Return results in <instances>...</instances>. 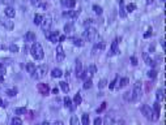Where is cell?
I'll return each mask as SVG.
<instances>
[{
	"label": "cell",
	"mask_w": 166,
	"mask_h": 125,
	"mask_svg": "<svg viewBox=\"0 0 166 125\" xmlns=\"http://www.w3.org/2000/svg\"><path fill=\"white\" fill-rule=\"evenodd\" d=\"M30 53L33 55V57L35 59V60H41V59H43V55H44V52H43V47L41 46V43H33V46H32V48H30Z\"/></svg>",
	"instance_id": "1"
},
{
	"label": "cell",
	"mask_w": 166,
	"mask_h": 125,
	"mask_svg": "<svg viewBox=\"0 0 166 125\" xmlns=\"http://www.w3.org/2000/svg\"><path fill=\"white\" fill-rule=\"evenodd\" d=\"M46 73H47V65H39V67H35L34 72L32 73V77L39 80V78L44 77V74H46Z\"/></svg>",
	"instance_id": "2"
},
{
	"label": "cell",
	"mask_w": 166,
	"mask_h": 125,
	"mask_svg": "<svg viewBox=\"0 0 166 125\" xmlns=\"http://www.w3.org/2000/svg\"><path fill=\"white\" fill-rule=\"evenodd\" d=\"M131 92H132L133 100H139V99L141 98V95H143V89H141V82H140V81H137L136 83H135L133 90H132Z\"/></svg>",
	"instance_id": "3"
},
{
	"label": "cell",
	"mask_w": 166,
	"mask_h": 125,
	"mask_svg": "<svg viewBox=\"0 0 166 125\" xmlns=\"http://www.w3.org/2000/svg\"><path fill=\"white\" fill-rule=\"evenodd\" d=\"M84 37H85V39L88 42H94L97 39V37H98V33H97V30L94 27H89L84 33Z\"/></svg>",
	"instance_id": "4"
},
{
	"label": "cell",
	"mask_w": 166,
	"mask_h": 125,
	"mask_svg": "<svg viewBox=\"0 0 166 125\" xmlns=\"http://www.w3.org/2000/svg\"><path fill=\"white\" fill-rule=\"evenodd\" d=\"M51 23H52V18H51V16L50 14H46V16H43V20L41 22V26L44 31H49L50 27H51Z\"/></svg>",
	"instance_id": "5"
},
{
	"label": "cell",
	"mask_w": 166,
	"mask_h": 125,
	"mask_svg": "<svg viewBox=\"0 0 166 125\" xmlns=\"http://www.w3.org/2000/svg\"><path fill=\"white\" fill-rule=\"evenodd\" d=\"M153 113H152V121H157L158 117H160V111H161V107L160 104H158V102H156V103L153 104Z\"/></svg>",
	"instance_id": "6"
},
{
	"label": "cell",
	"mask_w": 166,
	"mask_h": 125,
	"mask_svg": "<svg viewBox=\"0 0 166 125\" xmlns=\"http://www.w3.org/2000/svg\"><path fill=\"white\" fill-rule=\"evenodd\" d=\"M115 121V115L114 111H110L106 116H105V120H103V125H112Z\"/></svg>",
	"instance_id": "7"
},
{
	"label": "cell",
	"mask_w": 166,
	"mask_h": 125,
	"mask_svg": "<svg viewBox=\"0 0 166 125\" xmlns=\"http://www.w3.org/2000/svg\"><path fill=\"white\" fill-rule=\"evenodd\" d=\"M75 73H76V77L77 78H82L84 76V69H82V62L80 59L76 60V70H75Z\"/></svg>",
	"instance_id": "8"
},
{
	"label": "cell",
	"mask_w": 166,
	"mask_h": 125,
	"mask_svg": "<svg viewBox=\"0 0 166 125\" xmlns=\"http://www.w3.org/2000/svg\"><path fill=\"white\" fill-rule=\"evenodd\" d=\"M140 111H141L143 115L147 117V119L152 120V113H153V111H152V108H150V107H148V106H141Z\"/></svg>",
	"instance_id": "9"
},
{
	"label": "cell",
	"mask_w": 166,
	"mask_h": 125,
	"mask_svg": "<svg viewBox=\"0 0 166 125\" xmlns=\"http://www.w3.org/2000/svg\"><path fill=\"white\" fill-rule=\"evenodd\" d=\"M37 89H38V91L42 94V95H49V92H50V89H49V86L46 83H38Z\"/></svg>",
	"instance_id": "10"
},
{
	"label": "cell",
	"mask_w": 166,
	"mask_h": 125,
	"mask_svg": "<svg viewBox=\"0 0 166 125\" xmlns=\"http://www.w3.org/2000/svg\"><path fill=\"white\" fill-rule=\"evenodd\" d=\"M46 35H47V38L50 39V41L52 42V43H56V42H59V31H52V33L50 34L49 31H46Z\"/></svg>",
	"instance_id": "11"
},
{
	"label": "cell",
	"mask_w": 166,
	"mask_h": 125,
	"mask_svg": "<svg viewBox=\"0 0 166 125\" xmlns=\"http://www.w3.org/2000/svg\"><path fill=\"white\" fill-rule=\"evenodd\" d=\"M65 57V55H64V50H63V47L62 46H58V48H56V60L58 61H63Z\"/></svg>",
	"instance_id": "12"
},
{
	"label": "cell",
	"mask_w": 166,
	"mask_h": 125,
	"mask_svg": "<svg viewBox=\"0 0 166 125\" xmlns=\"http://www.w3.org/2000/svg\"><path fill=\"white\" fill-rule=\"evenodd\" d=\"M0 23H2L5 29H8V30H12L14 27V23L11 20H0Z\"/></svg>",
	"instance_id": "13"
},
{
	"label": "cell",
	"mask_w": 166,
	"mask_h": 125,
	"mask_svg": "<svg viewBox=\"0 0 166 125\" xmlns=\"http://www.w3.org/2000/svg\"><path fill=\"white\" fill-rule=\"evenodd\" d=\"M119 16L122 18H124L127 16V12H126V7H124V3L123 0H119Z\"/></svg>",
	"instance_id": "14"
},
{
	"label": "cell",
	"mask_w": 166,
	"mask_h": 125,
	"mask_svg": "<svg viewBox=\"0 0 166 125\" xmlns=\"http://www.w3.org/2000/svg\"><path fill=\"white\" fill-rule=\"evenodd\" d=\"M4 13H5V16H7L8 18H13L14 16H16V12H14V9H13L12 7H7L5 11H4Z\"/></svg>",
	"instance_id": "15"
},
{
	"label": "cell",
	"mask_w": 166,
	"mask_h": 125,
	"mask_svg": "<svg viewBox=\"0 0 166 125\" xmlns=\"http://www.w3.org/2000/svg\"><path fill=\"white\" fill-rule=\"evenodd\" d=\"M116 53H119V48H118V41L115 39V41L111 43V51H110V55H116Z\"/></svg>",
	"instance_id": "16"
},
{
	"label": "cell",
	"mask_w": 166,
	"mask_h": 125,
	"mask_svg": "<svg viewBox=\"0 0 166 125\" xmlns=\"http://www.w3.org/2000/svg\"><path fill=\"white\" fill-rule=\"evenodd\" d=\"M62 76H63V70L59 69V68H55V69L51 72V77H52V78H60Z\"/></svg>",
	"instance_id": "17"
},
{
	"label": "cell",
	"mask_w": 166,
	"mask_h": 125,
	"mask_svg": "<svg viewBox=\"0 0 166 125\" xmlns=\"http://www.w3.org/2000/svg\"><path fill=\"white\" fill-rule=\"evenodd\" d=\"M35 41V34L33 31H28L25 34V42H34Z\"/></svg>",
	"instance_id": "18"
},
{
	"label": "cell",
	"mask_w": 166,
	"mask_h": 125,
	"mask_svg": "<svg viewBox=\"0 0 166 125\" xmlns=\"http://www.w3.org/2000/svg\"><path fill=\"white\" fill-rule=\"evenodd\" d=\"M143 57H144V60H145V62H147V64H148V65H150V67H153V68L156 67V61H154V60H152V59H150V57L148 56V55H147L145 52H144V53H143Z\"/></svg>",
	"instance_id": "19"
},
{
	"label": "cell",
	"mask_w": 166,
	"mask_h": 125,
	"mask_svg": "<svg viewBox=\"0 0 166 125\" xmlns=\"http://www.w3.org/2000/svg\"><path fill=\"white\" fill-rule=\"evenodd\" d=\"M62 4L67 8H73L76 5V0H62Z\"/></svg>",
	"instance_id": "20"
},
{
	"label": "cell",
	"mask_w": 166,
	"mask_h": 125,
	"mask_svg": "<svg viewBox=\"0 0 166 125\" xmlns=\"http://www.w3.org/2000/svg\"><path fill=\"white\" fill-rule=\"evenodd\" d=\"M64 106H65L67 108H69L71 111H72V109L75 108V107L72 106V100H71V99H69L68 97H65V98H64Z\"/></svg>",
	"instance_id": "21"
},
{
	"label": "cell",
	"mask_w": 166,
	"mask_h": 125,
	"mask_svg": "<svg viewBox=\"0 0 166 125\" xmlns=\"http://www.w3.org/2000/svg\"><path fill=\"white\" fill-rule=\"evenodd\" d=\"M72 29H73V22H72V21L67 22L65 25H64V31H65V33H69V31H72Z\"/></svg>",
	"instance_id": "22"
},
{
	"label": "cell",
	"mask_w": 166,
	"mask_h": 125,
	"mask_svg": "<svg viewBox=\"0 0 166 125\" xmlns=\"http://www.w3.org/2000/svg\"><path fill=\"white\" fill-rule=\"evenodd\" d=\"M63 16L64 17H71V18H75L77 16V12L75 11H71V12H63Z\"/></svg>",
	"instance_id": "23"
},
{
	"label": "cell",
	"mask_w": 166,
	"mask_h": 125,
	"mask_svg": "<svg viewBox=\"0 0 166 125\" xmlns=\"http://www.w3.org/2000/svg\"><path fill=\"white\" fill-rule=\"evenodd\" d=\"M156 98H157V102H161V100H163V90H162V89L157 90Z\"/></svg>",
	"instance_id": "24"
},
{
	"label": "cell",
	"mask_w": 166,
	"mask_h": 125,
	"mask_svg": "<svg viewBox=\"0 0 166 125\" xmlns=\"http://www.w3.org/2000/svg\"><path fill=\"white\" fill-rule=\"evenodd\" d=\"M81 122H82V125H89V115L88 113H82Z\"/></svg>",
	"instance_id": "25"
},
{
	"label": "cell",
	"mask_w": 166,
	"mask_h": 125,
	"mask_svg": "<svg viewBox=\"0 0 166 125\" xmlns=\"http://www.w3.org/2000/svg\"><path fill=\"white\" fill-rule=\"evenodd\" d=\"M81 102H82V98H81V95H80V94H76V95H75V99H73V103H75V106H79V104H81Z\"/></svg>",
	"instance_id": "26"
},
{
	"label": "cell",
	"mask_w": 166,
	"mask_h": 125,
	"mask_svg": "<svg viewBox=\"0 0 166 125\" xmlns=\"http://www.w3.org/2000/svg\"><path fill=\"white\" fill-rule=\"evenodd\" d=\"M42 20H43V16H42V14H35V17H34V23H35V25H41Z\"/></svg>",
	"instance_id": "27"
},
{
	"label": "cell",
	"mask_w": 166,
	"mask_h": 125,
	"mask_svg": "<svg viewBox=\"0 0 166 125\" xmlns=\"http://www.w3.org/2000/svg\"><path fill=\"white\" fill-rule=\"evenodd\" d=\"M11 125H22V120L20 117H13L11 121Z\"/></svg>",
	"instance_id": "28"
},
{
	"label": "cell",
	"mask_w": 166,
	"mask_h": 125,
	"mask_svg": "<svg viewBox=\"0 0 166 125\" xmlns=\"http://www.w3.org/2000/svg\"><path fill=\"white\" fill-rule=\"evenodd\" d=\"M26 69H28V72L32 74L34 72V69H35V65L33 64V62H28V64H26Z\"/></svg>",
	"instance_id": "29"
},
{
	"label": "cell",
	"mask_w": 166,
	"mask_h": 125,
	"mask_svg": "<svg viewBox=\"0 0 166 125\" xmlns=\"http://www.w3.org/2000/svg\"><path fill=\"white\" fill-rule=\"evenodd\" d=\"M59 85H60V89H62L64 92H68L69 91V86L67 85V82H60Z\"/></svg>",
	"instance_id": "30"
},
{
	"label": "cell",
	"mask_w": 166,
	"mask_h": 125,
	"mask_svg": "<svg viewBox=\"0 0 166 125\" xmlns=\"http://www.w3.org/2000/svg\"><path fill=\"white\" fill-rule=\"evenodd\" d=\"M103 43H98V44H96L94 47H93V53H96V52H98L100 50H103Z\"/></svg>",
	"instance_id": "31"
},
{
	"label": "cell",
	"mask_w": 166,
	"mask_h": 125,
	"mask_svg": "<svg viewBox=\"0 0 166 125\" xmlns=\"http://www.w3.org/2000/svg\"><path fill=\"white\" fill-rule=\"evenodd\" d=\"M123 99H124V100H127V102L133 100V98H132V92H131V91H130V92H126L124 95H123Z\"/></svg>",
	"instance_id": "32"
},
{
	"label": "cell",
	"mask_w": 166,
	"mask_h": 125,
	"mask_svg": "<svg viewBox=\"0 0 166 125\" xmlns=\"http://www.w3.org/2000/svg\"><path fill=\"white\" fill-rule=\"evenodd\" d=\"M93 11L97 13V14H102V12H103V9H102V8L100 7V5H93Z\"/></svg>",
	"instance_id": "33"
},
{
	"label": "cell",
	"mask_w": 166,
	"mask_h": 125,
	"mask_svg": "<svg viewBox=\"0 0 166 125\" xmlns=\"http://www.w3.org/2000/svg\"><path fill=\"white\" fill-rule=\"evenodd\" d=\"M127 85H128V78H127V77H123L122 80H120L119 86H120V87H124V86H127Z\"/></svg>",
	"instance_id": "34"
},
{
	"label": "cell",
	"mask_w": 166,
	"mask_h": 125,
	"mask_svg": "<svg viewBox=\"0 0 166 125\" xmlns=\"http://www.w3.org/2000/svg\"><path fill=\"white\" fill-rule=\"evenodd\" d=\"M135 9H136V5H135L133 3H131V4H127L126 11H128V12H133Z\"/></svg>",
	"instance_id": "35"
},
{
	"label": "cell",
	"mask_w": 166,
	"mask_h": 125,
	"mask_svg": "<svg viewBox=\"0 0 166 125\" xmlns=\"http://www.w3.org/2000/svg\"><path fill=\"white\" fill-rule=\"evenodd\" d=\"M7 94H8L9 97H16L17 90L16 89H8V90H7Z\"/></svg>",
	"instance_id": "36"
},
{
	"label": "cell",
	"mask_w": 166,
	"mask_h": 125,
	"mask_svg": "<svg viewBox=\"0 0 166 125\" xmlns=\"http://www.w3.org/2000/svg\"><path fill=\"white\" fill-rule=\"evenodd\" d=\"M148 77H149V78H156V77H157V72H156L154 69L149 70V72H148Z\"/></svg>",
	"instance_id": "37"
},
{
	"label": "cell",
	"mask_w": 166,
	"mask_h": 125,
	"mask_svg": "<svg viewBox=\"0 0 166 125\" xmlns=\"http://www.w3.org/2000/svg\"><path fill=\"white\" fill-rule=\"evenodd\" d=\"M96 72H97V67H96V65H90V67H89V74L93 76Z\"/></svg>",
	"instance_id": "38"
},
{
	"label": "cell",
	"mask_w": 166,
	"mask_h": 125,
	"mask_svg": "<svg viewBox=\"0 0 166 125\" xmlns=\"http://www.w3.org/2000/svg\"><path fill=\"white\" fill-rule=\"evenodd\" d=\"M16 113H17V115H24V113H26V108H25V107L17 108V109H16Z\"/></svg>",
	"instance_id": "39"
},
{
	"label": "cell",
	"mask_w": 166,
	"mask_h": 125,
	"mask_svg": "<svg viewBox=\"0 0 166 125\" xmlns=\"http://www.w3.org/2000/svg\"><path fill=\"white\" fill-rule=\"evenodd\" d=\"M106 83H107V81L105 80V78H102V80L100 81V83H98V87H100V89H103L105 86H106Z\"/></svg>",
	"instance_id": "40"
},
{
	"label": "cell",
	"mask_w": 166,
	"mask_h": 125,
	"mask_svg": "<svg viewBox=\"0 0 166 125\" xmlns=\"http://www.w3.org/2000/svg\"><path fill=\"white\" fill-rule=\"evenodd\" d=\"M71 125H79V119L76 116H72L71 117Z\"/></svg>",
	"instance_id": "41"
},
{
	"label": "cell",
	"mask_w": 166,
	"mask_h": 125,
	"mask_svg": "<svg viewBox=\"0 0 166 125\" xmlns=\"http://www.w3.org/2000/svg\"><path fill=\"white\" fill-rule=\"evenodd\" d=\"M72 41H73V44H75V46H79V47H81L82 44H84V43H82V41H81V39H72Z\"/></svg>",
	"instance_id": "42"
},
{
	"label": "cell",
	"mask_w": 166,
	"mask_h": 125,
	"mask_svg": "<svg viewBox=\"0 0 166 125\" xmlns=\"http://www.w3.org/2000/svg\"><path fill=\"white\" fill-rule=\"evenodd\" d=\"M9 50H11V52H18V46L11 44V46H9Z\"/></svg>",
	"instance_id": "43"
},
{
	"label": "cell",
	"mask_w": 166,
	"mask_h": 125,
	"mask_svg": "<svg viewBox=\"0 0 166 125\" xmlns=\"http://www.w3.org/2000/svg\"><path fill=\"white\" fill-rule=\"evenodd\" d=\"M92 80H88V81H85V83H84V89H90L92 87Z\"/></svg>",
	"instance_id": "44"
},
{
	"label": "cell",
	"mask_w": 166,
	"mask_h": 125,
	"mask_svg": "<svg viewBox=\"0 0 166 125\" xmlns=\"http://www.w3.org/2000/svg\"><path fill=\"white\" fill-rule=\"evenodd\" d=\"M106 104H107V103H106V102H103V103H102V106H101L100 108H98V109H97V112H98V113H101V112L103 111V109H105V108H106Z\"/></svg>",
	"instance_id": "45"
},
{
	"label": "cell",
	"mask_w": 166,
	"mask_h": 125,
	"mask_svg": "<svg viewBox=\"0 0 166 125\" xmlns=\"http://www.w3.org/2000/svg\"><path fill=\"white\" fill-rule=\"evenodd\" d=\"M2 3L5 4V5H12L14 3V0H2Z\"/></svg>",
	"instance_id": "46"
},
{
	"label": "cell",
	"mask_w": 166,
	"mask_h": 125,
	"mask_svg": "<svg viewBox=\"0 0 166 125\" xmlns=\"http://www.w3.org/2000/svg\"><path fill=\"white\" fill-rule=\"evenodd\" d=\"M41 3H42V0H32V4L35 5V7H39Z\"/></svg>",
	"instance_id": "47"
},
{
	"label": "cell",
	"mask_w": 166,
	"mask_h": 125,
	"mask_svg": "<svg viewBox=\"0 0 166 125\" xmlns=\"http://www.w3.org/2000/svg\"><path fill=\"white\" fill-rule=\"evenodd\" d=\"M131 64L132 65H137V59L135 56H131Z\"/></svg>",
	"instance_id": "48"
},
{
	"label": "cell",
	"mask_w": 166,
	"mask_h": 125,
	"mask_svg": "<svg viewBox=\"0 0 166 125\" xmlns=\"http://www.w3.org/2000/svg\"><path fill=\"white\" fill-rule=\"evenodd\" d=\"M115 83H116V78H115V80L114 81H112L110 85H109V87H110V90H114V87H115Z\"/></svg>",
	"instance_id": "49"
},
{
	"label": "cell",
	"mask_w": 166,
	"mask_h": 125,
	"mask_svg": "<svg viewBox=\"0 0 166 125\" xmlns=\"http://www.w3.org/2000/svg\"><path fill=\"white\" fill-rule=\"evenodd\" d=\"M102 120H101V117H96V120H94V125H101Z\"/></svg>",
	"instance_id": "50"
},
{
	"label": "cell",
	"mask_w": 166,
	"mask_h": 125,
	"mask_svg": "<svg viewBox=\"0 0 166 125\" xmlns=\"http://www.w3.org/2000/svg\"><path fill=\"white\" fill-rule=\"evenodd\" d=\"M150 35H152V29H150V27H149V30H148V33H145V34H144V38H149Z\"/></svg>",
	"instance_id": "51"
},
{
	"label": "cell",
	"mask_w": 166,
	"mask_h": 125,
	"mask_svg": "<svg viewBox=\"0 0 166 125\" xmlns=\"http://www.w3.org/2000/svg\"><path fill=\"white\" fill-rule=\"evenodd\" d=\"M7 72V70H5V67L3 65V64H0V73H2V74H4Z\"/></svg>",
	"instance_id": "52"
},
{
	"label": "cell",
	"mask_w": 166,
	"mask_h": 125,
	"mask_svg": "<svg viewBox=\"0 0 166 125\" xmlns=\"http://www.w3.org/2000/svg\"><path fill=\"white\" fill-rule=\"evenodd\" d=\"M52 125H64L62 121H54V124H52Z\"/></svg>",
	"instance_id": "53"
},
{
	"label": "cell",
	"mask_w": 166,
	"mask_h": 125,
	"mask_svg": "<svg viewBox=\"0 0 166 125\" xmlns=\"http://www.w3.org/2000/svg\"><path fill=\"white\" fill-rule=\"evenodd\" d=\"M64 39H65V35H62L59 38V42H64Z\"/></svg>",
	"instance_id": "54"
},
{
	"label": "cell",
	"mask_w": 166,
	"mask_h": 125,
	"mask_svg": "<svg viewBox=\"0 0 166 125\" xmlns=\"http://www.w3.org/2000/svg\"><path fill=\"white\" fill-rule=\"evenodd\" d=\"M161 46H162L163 48H165V39H162V41H161Z\"/></svg>",
	"instance_id": "55"
},
{
	"label": "cell",
	"mask_w": 166,
	"mask_h": 125,
	"mask_svg": "<svg viewBox=\"0 0 166 125\" xmlns=\"http://www.w3.org/2000/svg\"><path fill=\"white\" fill-rule=\"evenodd\" d=\"M39 125H50V124H49L47 121H43V122H42V124H39Z\"/></svg>",
	"instance_id": "56"
},
{
	"label": "cell",
	"mask_w": 166,
	"mask_h": 125,
	"mask_svg": "<svg viewBox=\"0 0 166 125\" xmlns=\"http://www.w3.org/2000/svg\"><path fill=\"white\" fill-rule=\"evenodd\" d=\"M153 2H154V0H147V3H148V4H152Z\"/></svg>",
	"instance_id": "57"
},
{
	"label": "cell",
	"mask_w": 166,
	"mask_h": 125,
	"mask_svg": "<svg viewBox=\"0 0 166 125\" xmlns=\"http://www.w3.org/2000/svg\"><path fill=\"white\" fill-rule=\"evenodd\" d=\"M52 94H58V89H54V90H52Z\"/></svg>",
	"instance_id": "58"
},
{
	"label": "cell",
	"mask_w": 166,
	"mask_h": 125,
	"mask_svg": "<svg viewBox=\"0 0 166 125\" xmlns=\"http://www.w3.org/2000/svg\"><path fill=\"white\" fill-rule=\"evenodd\" d=\"M3 81H4V77H3V76H0V82H3Z\"/></svg>",
	"instance_id": "59"
},
{
	"label": "cell",
	"mask_w": 166,
	"mask_h": 125,
	"mask_svg": "<svg viewBox=\"0 0 166 125\" xmlns=\"http://www.w3.org/2000/svg\"><path fill=\"white\" fill-rule=\"evenodd\" d=\"M2 103H3V100H2V98H0V106H2Z\"/></svg>",
	"instance_id": "60"
},
{
	"label": "cell",
	"mask_w": 166,
	"mask_h": 125,
	"mask_svg": "<svg viewBox=\"0 0 166 125\" xmlns=\"http://www.w3.org/2000/svg\"><path fill=\"white\" fill-rule=\"evenodd\" d=\"M161 2H165V0H161Z\"/></svg>",
	"instance_id": "61"
}]
</instances>
